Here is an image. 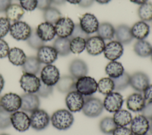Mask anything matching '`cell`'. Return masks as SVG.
<instances>
[{"label": "cell", "instance_id": "cell-1", "mask_svg": "<svg viewBox=\"0 0 152 135\" xmlns=\"http://www.w3.org/2000/svg\"><path fill=\"white\" fill-rule=\"evenodd\" d=\"M74 116L69 110L60 109L55 111L50 118L52 126L59 130L68 129L74 123Z\"/></svg>", "mask_w": 152, "mask_h": 135}, {"label": "cell", "instance_id": "cell-2", "mask_svg": "<svg viewBox=\"0 0 152 135\" xmlns=\"http://www.w3.org/2000/svg\"><path fill=\"white\" fill-rule=\"evenodd\" d=\"M84 97L85 102L82 109L83 114L91 118L99 116L103 110V102L97 98L90 96Z\"/></svg>", "mask_w": 152, "mask_h": 135}, {"label": "cell", "instance_id": "cell-3", "mask_svg": "<svg viewBox=\"0 0 152 135\" xmlns=\"http://www.w3.org/2000/svg\"><path fill=\"white\" fill-rule=\"evenodd\" d=\"M76 91L84 97L91 96L97 90V83L92 77L84 76L77 79Z\"/></svg>", "mask_w": 152, "mask_h": 135}, {"label": "cell", "instance_id": "cell-4", "mask_svg": "<svg viewBox=\"0 0 152 135\" xmlns=\"http://www.w3.org/2000/svg\"><path fill=\"white\" fill-rule=\"evenodd\" d=\"M30 119V126L37 131L46 128L50 122V117L48 112L40 109H37L32 112Z\"/></svg>", "mask_w": 152, "mask_h": 135}, {"label": "cell", "instance_id": "cell-5", "mask_svg": "<svg viewBox=\"0 0 152 135\" xmlns=\"http://www.w3.org/2000/svg\"><path fill=\"white\" fill-rule=\"evenodd\" d=\"M31 32L30 26L27 22L21 21L13 22L10 29L11 36L17 40H27Z\"/></svg>", "mask_w": 152, "mask_h": 135}, {"label": "cell", "instance_id": "cell-6", "mask_svg": "<svg viewBox=\"0 0 152 135\" xmlns=\"http://www.w3.org/2000/svg\"><path fill=\"white\" fill-rule=\"evenodd\" d=\"M40 83V79L34 74L24 73L20 79V86L26 93H36Z\"/></svg>", "mask_w": 152, "mask_h": 135}, {"label": "cell", "instance_id": "cell-7", "mask_svg": "<svg viewBox=\"0 0 152 135\" xmlns=\"http://www.w3.org/2000/svg\"><path fill=\"white\" fill-rule=\"evenodd\" d=\"M59 78V71L58 69L53 65H46L41 70V81L48 86H53L56 85Z\"/></svg>", "mask_w": 152, "mask_h": 135}, {"label": "cell", "instance_id": "cell-8", "mask_svg": "<svg viewBox=\"0 0 152 135\" xmlns=\"http://www.w3.org/2000/svg\"><path fill=\"white\" fill-rule=\"evenodd\" d=\"M11 123L13 127L20 132L27 130L30 126V117L23 111L18 110L11 113Z\"/></svg>", "mask_w": 152, "mask_h": 135}, {"label": "cell", "instance_id": "cell-9", "mask_svg": "<svg viewBox=\"0 0 152 135\" xmlns=\"http://www.w3.org/2000/svg\"><path fill=\"white\" fill-rule=\"evenodd\" d=\"M1 107L7 111L12 113L21 108V98L18 94L9 92L1 97Z\"/></svg>", "mask_w": 152, "mask_h": 135}, {"label": "cell", "instance_id": "cell-10", "mask_svg": "<svg viewBox=\"0 0 152 135\" xmlns=\"http://www.w3.org/2000/svg\"><path fill=\"white\" fill-rule=\"evenodd\" d=\"M124 99L122 95L117 92H112L107 95L103 102V107L109 112H115L121 109Z\"/></svg>", "mask_w": 152, "mask_h": 135}, {"label": "cell", "instance_id": "cell-11", "mask_svg": "<svg viewBox=\"0 0 152 135\" xmlns=\"http://www.w3.org/2000/svg\"><path fill=\"white\" fill-rule=\"evenodd\" d=\"M84 97L77 91L68 93L65 98V104L69 111L76 112L82 110L84 104Z\"/></svg>", "mask_w": 152, "mask_h": 135}, {"label": "cell", "instance_id": "cell-12", "mask_svg": "<svg viewBox=\"0 0 152 135\" xmlns=\"http://www.w3.org/2000/svg\"><path fill=\"white\" fill-rule=\"evenodd\" d=\"M75 24L68 17H61L55 24V29L58 37L69 38L74 28Z\"/></svg>", "mask_w": 152, "mask_h": 135}, {"label": "cell", "instance_id": "cell-13", "mask_svg": "<svg viewBox=\"0 0 152 135\" xmlns=\"http://www.w3.org/2000/svg\"><path fill=\"white\" fill-rule=\"evenodd\" d=\"M124 53V47L122 44L117 40H113L109 42L105 45L103 53L104 57L110 60L115 61L119 59Z\"/></svg>", "mask_w": 152, "mask_h": 135}, {"label": "cell", "instance_id": "cell-14", "mask_svg": "<svg viewBox=\"0 0 152 135\" xmlns=\"http://www.w3.org/2000/svg\"><path fill=\"white\" fill-rule=\"evenodd\" d=\"M79 24L85 33L90 34L97 32L99 22L95 15L90 13H86L80 18Z\"/></svg>", "mask_w": 152, "mask_h": 135}, {"label": "cell", "instance_id": "cell-15", "mask_svg": "<svg viewBox=\"0 0 152 135\" xmlns=\"http://www.w3.org/2000/svg\"><path fill=\"white\" fill-rule=\"evenodd\" d=\"M58 53L55 48L50 46H43L37 50V58L41 63L50 65L58 58Z\"/></svg>", "mask_w": 152, "mask_h": 135}, {"label": "cell", "instance_id": "cell-16", "mask_svg": "<svg viewBox=\"0 0 152 135\" xmlns=\"http://www.w3.org/2000/svg\"><path fill=\"white\" fill-rule=\"evenodd\" d=\"M105 43L104 40L99 36L89 37L86 40V49L91 56H97L103 52Z\"/></svg>", "mask_w": 152, "mask_h": 135}, {"label": "cell", "instance_id": "cell-17", "mask_svg": "<svg viewBox=\"0 0 152 135\" xmlns=\"http://www.w3.org/2000/svg\"><path fill=\"white\" fill-rule=\"evenodd\" d=\"M21 110L26 112L31 113L39 109L40 100L38 96L34 94L26 93L21 96Z\"/></svg>", "mask_w": 152, "mask_h": 135}, {"label": "cell", "instance_id": "cell-18", "mask_svg": "<svg viewBox=\"0 0 152 135\" xmlns=\"http://www.w3.org/2000/svg\"><path fill=\"white\" fill-rule=\"evenodd\" d=\"M129 85L135 91L141 92L150 85V79L146 73L137 72L130 76Z\"/></svg>", "mask_w": 152, "mask_h": 135}, {"label": "cell", "instance_id": "cell-19", "mask_svg": "<svg viewBox=\"0 0 152 135\" xmlns=\"http://www.w3.org/2000/svg\"><path fill=\"white\" fill-rule=\"evenodd\" d=\"M150 123L142 115H138L134 117L131 123V130L134 135H144L149 130Z\"/></svg>", "mask_w": 152, "mask_h": 135}, {"label": "cell", "instance_id": "cell-20", "mask_svg": "<svg viewBox=\"0 0 152 135\" xmlns=\"http://www.w3.org/2000/svg\"><path fill=\"white\" fill-rule=\"evenodd\" d=\"M69 70L71 75L77 79L87 75L88 73V66L83 60L75 59L71 62L69 66Z\"/></svg>", "mask_w": 152, "mask_h": 135}, {"label": "cell", "instance_id": "cell-21", "mask_svg": "<svg viewBox=\"0 0 152 135\" xmlns=\"http://www.w3.org/2000/svg\"><path fill=\"white\" fill-rule=\"evenodd\" d=\"M36 30L37 36L43 41H50L56 36V31L53 24L46 21L40 23Z\"/></svg>", "mask_w": 152, "mask_h": 135}, {"label": "cell", "instance_id": "cell-22", "mask_svg": "<svg viewBox=\"0 0 152 135\" xmlns=\"http://www.w3.org/2000/svg\"><path fill=\"white\" fill-rule=\"evenodd\" d=\"M126 107L131 111H141L146 104L144 97L140 93H133L126 99Z\"/></svg>", "mask_w": 152, "mask_h": 135}, {"label": "cell", "instance_id": "cell-23", "mask_svg": "<svg viewBox=\"0 0 152 135\" xmlns=\"http://www.w3.org/2000/svg\"><path fill=\"white\" fill-rule=\"evenodd\" d=\"M132 35L134 38L138 40H144L150 34V25L144 21H140L135 22L131 28Z\"/></svg>", "mask_w": 152, "mask_h": 135}, {"label": "cell", "instance_id": "cell-24", "mask_svg": "<svg viewBox=\"0 0 152 135\" xmlns=\"http://www.w3.org/2000/svg\"><path fill=\"white\" fill-rule=\"evenodd\" d=\"M115 36L116 40L122 44H129L133 39L131 28L125 24H121L115 28Z\"/></svg>", "mask_w": 152, "mask_h": 135}, {"label": "cell", "instance_id": "cell-25", "mask_svg": "<svg viewBox=\"0 0 152 135\" xmlns=\"http://www.w3.org/2000/svg\"><path fill=\"white\" fill-rule=\"evenodd\" d=\"M76 79L72 76L65 75L60 77L57 82L56 88L61 93H68L72 91H76L75 83Z\"/></svg>", "mask_w": 152, "mask_h": 135}, {"label": "cell", "instance_id": "cell-26", "mask_svg": "<svg viewBox=\"0 0 152 135\" xmlns=\"http://www.w3.org/2000/svg\"><path fill=\"white\" fill-rule=\"evenodd\" d=\"M22 69L24 73L37 75L41 69V63L37 57L29 56L26 58L24 63L22 65Z\"/></svg>", "mask_w": 152, "mask_h": 135}, {"label": "cell", "instance_id": "cell-27", "mask_svg": "<svg viewBox=\"0 0 152 135\" xmlns=\"http://www.w3.org/2000/svg\"><path fill=\"white\" fill-rule=\"evenodd\" d=\"M6 18L10 21L15 22L20 21L24 15V9L17 4H11L5 11Z\"/></svg>", "mask_w": 152, "mask_h": 135}, {"label": "cell", "instance_id": "cell-28", "mask_svg": "<svg viewBox=\"0 0 152 135\" xmlns=\"http://www.w3.org/2000/svg\"><path fill=\"white\" fill-rule=\"evenodd\" d=\"M7 56L9 61L15 66H22L27 58L23 50L18 47H13L10 49Z\"/></svg>", "mask_w": 152, "mask_h": 135}, {"label": "cell", "instance_id": "cell-29", "mask_svg": "<svg viewBox=\"0 0 152 135\" xmlns=\"http://www.w3.org/2000/svg\"><path fill=\"white\" fill-rule=\"evenodd\" d=\"M53 47L58 54L61 56H66L71 53L70 39L69 38L58 37L53 42Z\"/></svg>", "mask_w": 152, "mask_h": 135}, {"label": "cell", "instance_id": "cell-30", "mask_svg": "<svg viewBox=\"0 0 152 135\" xmlns=\"http://www.w3.org/2000/svg\"><path fill=\"white\" fill-rule=\"evenodd\" d=\"M113 119L117 126L126 127V126L131 124L132 118L129 111L121 109L114 112Z\"/></svg>", "mask_w": 152, "mask_h": 135}, {"label": "cell", "instance_id": "cell-31", "mask_svg": "<svg viewBox=\"0 0 152 135\" xmlns=\"http://www.w3.org/2000/svg\"><path fill=\"white\" fill-rule=\"evenodd\" d=\"M105 72L109 78L115 79L122 75L125 71L121 63L117 61H111L106 65Z\"/></svg>", "mask_w": 152, "mask_h": 135}, {"label": "cell", "instance_id": "cell-32", "mask_svg": "<svg viewBox=\"0 0 152 135\" xmlns=\"http://www.w3.org/2000/svg\"><path fill=\"white\" fill-rule=\"evenodd\" d=\"M115 28L109 22H104L99 24L97 31V36L103 40H112L115 37Z\"/></svg>", "mask_w": 152, "mask_h": 135}, {"label": "cell", "instance_id": "cell-33", "mask_svg": "<svg viewBox=\"0 0 152 135\" xmlns=\"http://www.w3.org/2000/svg\"><path fill=\"white\" fill-rule=\"evenodd\" d=\"M134 50L137 55L142 57L150 56L152 46L148 41L144 40H138L134 46Z\"/></svg>", "mask_w": 152, "mask_h": 135}, {"label": "cell", "instance_id": "cell-34", "mask_svg": "<svg viewBox=\"0 0 152 135\" xmlns=\"http://www.w3.org/2000/svg\"><path fill=\"white\" fill-rule=\"evenodd\" d=\"M99 92L103 95H107L114 90V83L110 78H103L97 83Z\"/></svg>", "mask_w": 152, "mask_h": 135}, {"label": "cell", "instance_id": "cell-35", "mask_svg": "<svg viewBox=\"0 0 152 135\" xmlns=\"http://www.w3.org/2000/svg\"><path fill=\"white\" fill-rule=\"evenodd\" d=\"M140 18L144 21L152 20V2H147L140 6L138 9Z\"/></svg>", "mask_w": 152, "mask_h": 135}, {"label": "cell", "instance_id": "cell-36", "mask_svg": "<svg viewBox=\"0 0 152 135\" xmlns=\"http://www.w3.org/2000/svg\"><path fill=\"white\" fill-rule=\"evenodd\" d=\"M113 117H106L102 119L99 124L100 130L102 132L106 134H112L115 129L117 127Z\"/></svg>", "mask_w": 152, "mask_h": 135}, {"label": "cell", "instance_id": "cell-37", "mask_svg": "<svg viewBox=\"0 0 152 135\" xmlns=\"http://www.w3.org/2000/svg\"><path fill=\"white\" fill-rule=\"evenodd\" d=\"M43 18L46 22L55 24L61 18V12L55 7H49L44 10Z\"/></svg>", "mask_w": 152, "mask_h": 135}, {"label": "cell", "instance_id": "cell-38", "mask_svg": "<svg viewBox=\"0 0 152 135\" xmlns=\"http://www.w3.org/2000/svg\"><path fill=\"white\" fill-rule=\"evenodd\" d=\"M114 83V89L116 91H122L126 89L130 83V75L124 72L122 75L118 78L112 79Z\"/></svg>", "mask_w": 152, "mask_h": 135}, {"label": "cell", "instance_id": "cell-39", "mask_svg": "<svg viewBox=\"0 0 152 135\" xmlns=\"http://www.w3.org/2000/svg\"><path fill=\"white\" fill-rule=\"evenodd\" d=\"M86 40L81 37H75L70 39V50L74 54H79L86 49Z\"/></svg>", "mask_w": 152, "mask_h": 135}, {"label": "cell", "instance_id": "cell-40", "mask_svg": "<svg viewBox=\"0 0 152 135\" xmlns=\"http://www.w3.org/2000/svg\"><path fill=\"white\" fill-rule=\"evenodd\" d=\"M28 45L32 49L38 50L40 47L44 46L45 41H43L37 34L36 29H31L30 36L27 40Z\"/></svg>", "mask_w": 152, "mask_h": 135}, {"label": "cell", "instance_id": "cell-41", "mask_svg": "<svg viewBox=\"0 0 152 135\" xmlns=\"http://www.w3.org/2000/svg\"><path fill=\"white\" fill-rule=\"evenodd\" d=\"M11 113L5 110L2 107L0 108V129H5L11 125Z\"/></svg>", "mask_w": 152, "mask_h": 135}, {"label": "cell", "instance_id": "cell-42", "mask_svg": "<svg viewBox=\"0 0 152 135\" xmlns=\"http://www.w3.org/2000/svg\"><path fill=\"white\" fill-rule=\"evenodd\" d=\"M10 21L6 17H0V38L5 37L9 32Z\"/></svg>", "mask_w": 152, "mask_h": 135}, {"label": "cell", "instance_id": "cell-43", "mask_svg": "<svg viewBox=\"0 0 152 135\" xmlns=\"http://www.w3.org/2000/svg\"><path fill=\"white\" fill-rule=\"evenodd\" d=\"M53 92V86H48L42 82H41L40 87L37 91V94L38 96L42 98H47L50 95L52 94Z\"/></svg>", "mask_w": 152, "mask_h": 135}, {"label": "cell", "instance_id": "cell-44", "mask_svg": "<svg viewBox=\"0 0 152 135\" xmlns=\"http://www.w3.org/2000/svg\"><path fill=\"white\" fill-rule=\"evenodd\" d=\"M75 37H81L87 40L89 37V34H87L82 30L79 24H76L74 25L73 31L69 38L72 39Z\"/></svg>", "mask_w": 152, "mask_h": 135}, {"label": "cell", "instance_id": "cell-45", "mask_svg": "<svg viewBox=\"0 0 152 135\" xmlns=\"http://www.w3.org/2000/svg\"><path fill=\"white\" fill-rule=\"evenodd\" d=\"M21 7L25 10L31 11L37 8V0H19Z\"/></svg>", "mask_w": 152, "mask_h": 135}, {"label": "cell", "instance_id": "cell-46", "mask_svg": "<svg viewBox=\"0 0 152 135\" xmlns=\"http://www.w3.org/2000/svg\"><path fill=\"white\" fill-rule=\"evenodd\" d=\"M10 47L8 43L3 39L0 38V58H4L8 56Z\"/></svg>", "mask_w": 152, "mask_h": 135}, {"label": "cell", "instance_id": "cell-47", "mask_svg": "<svg viewBox=\"0 0 152 135\" xmlns=\"http://www.w3.org/2000/svg\"><path fill=\"white\" fill-rule=\"evenodd\" d=\"M142 115L144 116L147 120H152V102L146 103L145 107L141 111Z\"/></svg>", "mask_w": 152, "mask_h": 135}, {"label": "cell", "instance_id": "cell-48", "mask_svg": "<svg viewBox=\"0 0 152 135\" xmlns=\"http://www.w3.org/2000/svg\"><path fill=\"white\" fill-rule=\"evenodd\" d=\"M113 135H134L131 129L126 127L118 126L113 131Z\"/></svg>", "mask_w": 152, "mask_h": 135}, {"label": "cell", "instance_id": "cell-49", "mask_svg": "<svg viewBox=\"0 0 152 135\" xmlns=\"http://www.w3.org/2000/svg\"><path fill=\"white\" fill-rule=\"evenodd\" d=\"M37 8L40 10H45L50 7L52 0H37Z\"/></svg>", "mask_w": 152, "mask_h": 135}, {"label": "cell", "instance_id": "cell-50", "mask_svg": "<svg viewBox=\"0 0 152 135\" xmlns=\"http://www.w3.org/2000/svg\"><path fill=\"white\" fill-rule=\"evenodd\" d=\"M144 98L146 102H152V84L149 85L143 91Z\"/></svg>", "mask_w": 152, "mask_h": 135}, {"label": "cell", "instance_id": "cell-51", "mask_svg": "<svg viewBox=\"0 0 152 135\" xmlns=\"http://www.w3.org/2000/svg\"><path fill=\"white\" fill-rule=\"evenodd\" d=\"M12 0H0V12H5L11 5Z\"/></svg>", "mask_w": 152, "mask_h": 135}, {"label": "cell", "instance_id": "cell-52", "mask_svg": "<svg viewBox=\"0 0 152 135\" xmlns=\"http://www.w3.org/2000/svg\"><path fill=\"white\" fill-rule=\"evenodd\" d=\"M94 1V0H81L78 5L82 8H88L93 4Z\"/></svg>", "mask_w": 152, "mask_h": 135}, {"label": "cell", "instance_id": "cell-53", "mask_svg": "<svg viewBox=\"0 0 152 135\" xmlns=\"http://www.w3.org/2000/svg\"><path fill=\"white\" fill-rule=\"evenodd\" d=\"M131 2H132V3H134L135 4H138V5H142L147 2H148V0H130Z\"/></svg>", "mask_w": 152, "mask_h": 135}, {"label": "cell", "instance_id": "cell-54", "mask_svg": "<svg viewBox=\"0 0 152 135\" xmlns=\"http://www.w3.org/2000/svg\"><path fill=\"white\" fill-rule=\"evenodd\" d=\"M5 84V81L3 76L0 74V92L2 91V90L4 88Z\"/></svg>", "mask_w": 152, "mask_h": 135}, {"label": "cell", "instance_id": "cell-55", "mask_svg": "<svg viewBox=\"0 0 152 135\" xmlns=\"http://www.w3.org/2000/svg\"><path fill=\"white\" fill-rule=\"evenodd\" d=\"M52 2L56 5H62L65 3V0H52Z\"/></svg>", "mask_w": 152, "mask_h": 135}, {"label": "cell", "instance_id": "cell-56", "mask_svg": "<svg viewBox=\"0 0 152 135\" xmlns=\"http://www.w3.org/2000/svg\"><path fill=\"white\" fill-rule=\"evenodd\" d=\"M65 1H67L68 2L71 4H79L81 0H65Z\"/></svg>", "mask_w": 152, "mask_h": 135}, {"label": "cell", "instance_id": "cell-57", "mask_svg": "<svg viewBox=\"0 0 152 135\" xmlns=\"http://www.w3.org/2000/svg\"><path fill=\"white\" fill-rule=\"evenodd\" d=\"M100 4H106L109 3L111 0H94Z\"/></svg>", "mask_w": 152, "mask_h": 135}, {"label": "cell", "instance_id": "cell-58", "mask_svg": "<svg viewBox=\"0 0 152 135\" xmlns=\"http://www.w3.org/2000/svg\"><path fill=\"white\" fill-rule=\"evenodd\" d=\"M149 130L150 133L152 134V120H150V127H149Z\"/></svg>", "mask_w": 152, "mask_h": 135}, {"label": "cell", "instance_id": "cell-59", "mask_svg": "<svg viewBox=\"0 0 152 135\" xmlns=\"http://www.w3.org/2000/svg\"><path fill=\"white\" fill-rule=\"evenodd\" d=\"M0 135H9V134H5V133H3V134H0Z\"/></svg>", "mask_w": 152, "mask_h": 135}, {"label": "cell", "instance_id": "cell-60", "mask_svg": "<svg viewBox=\"0 0 152 135\" xmlns=\"http://www.w3.org/2000/svg\"><path fill=\"white\" fill-rule=\"evenodd\" d=\"M1 95H0V108L1 107Z\"/></svg>", "mask_w": 152, "mask_h": 135}, {"label": "cell", "instance_id": "cell-61", "mask_svg": "<svg viewBox=\"0 0 152 135\" xmlns=\"http://www.w3.org/2000/svg\"><path fill=\"white\" fill-rule=\"evenodd\" d=\"M150 56H151V60H152V51H151V54H150Z\"/></svg>", "mask_w": 152, "mask_h": 135}, {"label": "cell", "instance_id": "cell-62", "mask_svg": "<svg viewBox=\"0 0 152 135\" xmlns=\"http://www.w3.org/2000/svg\"><path fill=\"white\" fill-rule=\"evenodd\" d=\"M144 135H148V134H144Z\"/></svg>", "mask_w": 152, "mask_h": 135}]
</instances>
